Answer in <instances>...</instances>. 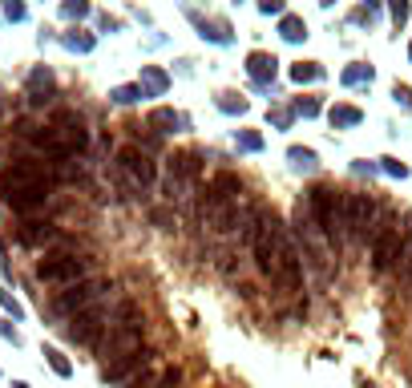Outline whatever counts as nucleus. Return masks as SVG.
<instances>
[{"label": "nucleus", "instance_id": "nucleus-46", "mask_svg": "<svg viewBox=\"0 0 412 388\" xmlns=\"http://www.w3.org/2000/svg\"><path fill=\"white\" fill-rule=\"evenodd\" d=\"M409 57H412V45H409Z\"/></svg>", "mask_w": 412, "mask_h": 388}, {"label": "nucleus", "instance_id": "nucleus-18", "mask_svg": "<svg viewBox=\"0 0 412 388\" xmlns=\"http://www.w3.org/2000/svg\"><path fill=\"white\" fill-rule=\"evenodd\" d=\"M186 126H190V121H186V114H174V110H166V106H158V110H150V130H154V134H182Z\"/></svg>", "mask_w": 412, "mask_h": 388}, {"label": "nucleus", "instance_id": "nucleus-19", "mask_svg": "<svg viewBox=\"0 0 412 388\" xmlns=\"http://www.w3.org/2000/svg\"><path fill=\"white\" fill-rule=\"evenodd\" d=\"M186 17L194 21V28L203 33L206 41H214V45H230V24H227V21H206V17L198 12V8H190Z\"/></svg>", "mask_w": 412, "mask_h": 388}, {"label": "nucleus", "instance_id": "nucleus-39", "mask_svg": "<svg viewBox=\"0 0 412 388\" xmlns=\"http://www.w3.org/2000/svg\"><path fill=\"white\" fill-rule=\"evenodd\" d=\"M392 97H396V106H400V110H409V114H412V90H409V85H396Z\"/></svg>", "mask_w": 412, "mask_h": 388}, {"label": "nucleus", "instance_id": "nucleus-23", "mask_svg": "<svg viewBox=\"0 0 412 388\" xmlns=\"http://www.w3.org/2000/svg\"><path fill=\"white\" fill-rule=\"evenodd\" d=\"M320 77H323L320 61H299V65H291V81H295V85H311V81H320Z\"/></svg>", "mask_w": 412, "mask_h": 388}, {"label": "nucleus", "instance_id": "nucleus-44", "mask_svg": "<svg viewBox=\"0 0 412 388\" xmlns=\"http://www.w3.org/2000/svg\"><path fill=\"white\" fill-rule=\"evenodd\" d=\"M12 388H28V385H24V380H12Z\"/></svg>", "mask_w": 412, "mask_h": 388}, {"label": "nucleus", "instance_id": "nucleus-2", "mask_svg": "<svg viewBox=\"0 0 412 388\" xmlns=\"http://www.w3.org/2000/svg\"><path fill=\"white\" fill-rule=\"evenodd\" d=\"M299 203L307 206V214L316 219V227L323 230L332 255L336 251H347V219H343V190L336 186H311Z\"/></svg>", "mask_w": 412, "mask_h": 388}, {"label": "nucleus", "instance_id": "nucleus-11", "mask_svg": "<svg viewBox=\"0 0 412 388\" xmlns=\"http://www.w3.org/2000/svg\"><path fill=\"white\" fill-rule=\"evenodd\" d=\"M117 170H121L126 183L134 186V190H141V194L158 183V166H154V158H150L141 146H121V150H117Z\"/></svg>", "mask_w": 412, "mask_h": 388}, {"label": "nucleus", "instance_id": "nucleus-16", "mask_svg": "<svg viewBox=\"0 0 412 388\" xmlns=\"http://www.w3.org/2000/svg\"><path fill=\"white\" fill-rule=\"evenodd\" d=\"M275 73H279V57H275V53L255 49L251 57H247V77H251L255 85H271Z\"/></svg>", "mask_w": 412, "mask_h": 388}, {"label": "nucleus", "instance_id": "nucleus-35", "mask_svg": "<svg viewBox=\"0 0 412 388\" xmlns=\"http://www.w3.org/2000/svg\"><path fill=\"white\" fill-rule=\"evenodd\" d=\"M61 12H65L69 21H81V17H89L93 8L85 4V0H69V4H61Z\"/></svg>", "mask_w": 412, "mask_h": 388}, {"label": "nucleus", "instance_id": "nucleus-42", "mask_svg": "<svg viewBox=\"0 0 412 388\" xmlns=\"http://www.w3.org/2000/svg\"><path fill=\"white\" fill-rule=\"evenodd\" d=\"M0 336H4V340H12V344H21V336H17V328H12L8 320H0Z\"/></svg>", "mask_w": 412, "mask_h": 388}, {"label": "nucleus", "instance_id": "nucleus-45", "mask_svg": "<svg viewBox=\"0 0 412 388\" xmlns=\"http://www.w3.org/2000/svg\"><path fill=\"white\" fill-rule=\"evenodd\" d=\"M0 121H4V97H0Z\"/></svg>", "mask_w": 412, "mask_h": 388}, {"label": "nucleus", "instance_id": "nucleus-5", "mask_svg": "<svg viewBox=\"0 0 412 388\" xmlns=\"http://www.w3.org/2000/svg\"><path fill=\"white\" fill-rule=\"evenodd\" d=\"M243 203V183H239V174H230V170H218L210 186H206L203 203H198V219H203L210 230H218V223L230 214V206Z\"/></svg>", "mask_w": 412, "mask_h": 388}, {"label": "nucleus", "instance_id": "nucleus-17", "mask_svg": "<svg viewBox=\"0 0 412 388\" xmlns=\"http://www.w3.org/2000/svg\"><path fill=\"white\" fill-rule=\"evenodd\" d=\"M53 69L37 65L33 73H28V106H49L53 101Z\"/></svg>", "mask_w": 412, "mask_h": 388}, {"label": "nucleus", "instance_id": "nucleus-7", "mask_svg": "<svg viewBox=\"0 0 412 388\" xmlns=\"http://www.w3.org/2000/svg\"><path fill=\"white\" fill-rule=\"evenodd\" d=\"M114 316H117V303L114 307H110V303H97L89 312H81L77 320H69L65 328H61V336H65L69 344H77V348H93V352H97V344L105 340V332L114 328Z\"/></svg>", "mask_w": 412, "mask_h": 388}, {"label": "nucleus", "instance_id": "nucleus-37", "mask_svg": "<svg viewBox=\"0 0 412 388\" xmlns=\"http://www.w3.org/2000/svg\"><path fill=\"white\" fill-rule=\"evenodd\" d=\"M291 114H295V110H271L267 117H271L275 130H287V126H291Z\"/></svg>", "mask_w": 412, "mask_h": 388}, {"label": "nucleus", "instance_id": "nucleus-32", "mask_svg": "<svg viewBox=\"0 0 412 388\" xmlns=\"http://www.w3.org/2000/svg\"><path fill=\"white\" fill-rule=\"evenodd\" d=\"M364 81H372V65H352V69H343V85H364Z\"/></svg>", "mask_w": 412, "mask_h": 388}, {"label": "nucleus", "instance_id": "nucleus-22", "mask_svg": "<svg viewBox=\"0 0 412 388\" xmlns=\"http://www.w3.org/2000/svg\"><path fill=\"white\" fill-rule=\"evenodd\" d=\"M327 121H332L336 130H347V126H360L364 114H360L356 106H332V110H327Z\"/></svg>", "mask_w": 412, "mask_h": 388}, {"label": "nucleus", "instance_id": "nucleus-34", "mask_svg": "<svg viewBox=\"0 0 412 388\" xmlns=\"http://www.w3.org/2000/svg\"><path fill=\"white\" fill-rule=\"evenodd\" d=\"M150 223H154V227H162V230H174V210L154 206V210H150Z\"/></svg>", "mask_w": 412, "mask_h": 388}, {"label": "nucleus", "instance_id": "nucleus-38", "mask_svg": "<svg viewBox=\"0 0 412 388\" xmlns=\"http://www.w3.org/2000/svg\"><path fill=\"white\" fill-rule=\"evenodd\" d=\"M24 12H28V8H24L21 0H4V17H8V21H24Z\"/></svg>", "mask_w": 412, "mask_h": 388}, {"label": "nucleus", "instance_id": "nucleus-41", "mask_svg": "<svg viewBox=\"0 0 412 388\" xmlns=\"http://www.w3.org/2000/svg\"><path fill=\"white\" fill-rule=\"evenodd\" d=\"M259 12H263V17H283V4H279V0H263Z\"/></svg>", "mask_w": 412, "mask_h": 388}, {"label": "nucleus", "instance_id": "nucleus-36", "mask_svg": "<svg viewBox=\"0 0 412 388\" xmlns=\"http://www.w3.org/2000/svg\"><path fill=\"white\" fill-rule=\"evenodd\" d=\"M0 307H4L12 320H24V307L17 303V296H12V292H0Z\"/></svg>", "mask_w": 412, "mask_h": 388}, {"label": "nucleus", "instance_id": "nucleus-33", "mask_svg": "<svg viewBox=\"0 0 412 388\" xmlns=\"http://www.w3.org/2000/svg\"><path fill=\"white\" fill-rule=\"evenodd\" d=\"M320 110H323L320 97H299V101H295V114L299 117H320Z\"/></svg>", "mask_w": 412, "mask_h": 388}, {"label": "nucleus", "instance_id": "nucleus-43", "mask_svg": "<svg viewBox=\"0 0 412 388\" xmlns=\"http://www.w3.org/2000/svg\"><path fill=\"white\" fill-rule=\"evenodd\" d=\"M392 21H396V24L409 21V4H392Z\"/></svg>", "mask_w": 412, "mask_h": 388}, {"label": "nucleus", "instance_id": "nucleus-26", "mask_svg": "<svg viewBox=\"0 0 412 388\" xmlns=\"http://www.w3.org/2000/svg\"><path fill=\"white\" fill-rule=\"evenodd\" d=\"M214 106H218V110H223V114H247V97H243V93H218V97H214Z\"/></svg>", "mask_w": 412, "mask_h": 388}, {"label": "nucleus", "instance_id": "nucleus-20", "mask_svg": "<svg viewBox=\"0 0 412 388\" xmlns=\"http://www.w3.org/2000/svg\"><path fill=\"white\" fill-rule=\"evenodd\" d=\"M137 85H141L146 97H162V93L170 90V73L158 65H141V81H137Z\"/></svg>", "mask_w": 412, "mask_h": 388}, {"label": "nucleus", "instance_id": "nucleus-28", "mask_svg": "<svg viewBox=\"0 0 412 388\" xmlns=\"http://www.w3.org/2000/svg\"><path fill=\"white\" fill-rule=\"evenodd\" d=\"M141 97H146L141 85H117V90H110V101H114V106H134Z\"/></svg>", "mask_w": 412, "mask_h": 388}, {"label": "nucleus", "instance_id": "nucleus-30", "mask_svg": "<svg viewBox=\"0 0 412 388\" xmlns=\"http://www.w3.org/2000/svg\"><path fill=\"white\" fill-rule=\"evenodd\" d=\"M396 275H400V283H409V287H412V230L404 235V255H400V267H396Z\"/></svg>", "mask_w": 412, "mask_h": 388}, {"label": "nucleus", "instance_id": "nucleus-21", "mask_svg": "<svg viewBox=\"0 0 412 388\" xmlns=\"http://www.w3.org/2000/svg\"><path fill=\"white\" fill-rule=\"evenodd\" d=\"M279 37H283V41H291V45H299V41L307 37V24H303V17H295V12H283V17H279Z\"/></svg>", "mask_w": 412, "mask_h": 388}, {"label": "nucleus", "instance_id": "nucleus-3", "mask_svg": "<svg viewBox=\"0 0 412 388\" xmlns=\"http://www.w3.org/2000/svg\"><path fill=\"white\" fill-rule=\"evenodd\" d=\"M114 292H117L114 279H97V275H89V279H81V283H73V287H65V292H57V296L49 299L45 316L49 320H77L81 312L105 303V296H114Z\"/></svg>", "mask_w": 412, "mask_h": 388}, {"label": "nucleus", "instance_id": "nucleus-10", "mask_svg": "<svg viewBox=\"0 0 412 388\" xmlns=\"http://www.w3.org/2000/svg\"><path fill=\"white\" fill-rule=\"evenodd\" d=\"M295 239L303 243V259L311 263V271L327 279V259H332V247H327V239H323V230L316 227V219L307 214V206L299 203L295 206Z\"/></svg>", "mask_w": 412, "mask_h": 388}, {"label": "nucleus", "instance_id": "nucleus-1", "mask_svg": "<svg viewBox=\"0 0 412 388\" xmlns=\"http://www.w3.org/2000/svg\"><path fill=\"white\" fill-rule=\"evenodd\" d=\"M141 336H146V316H141V307H137L134 299H121V303H117V316H114V328L105 332V340L97 344L101 368H110V364H117V360H126L130 352L146 348Z\"/></svg>", "mask_w": 412, "mask_h": 388}, {"label": "nucleus", "instance_id": "nucleus-4", "mask_svg": "<svg viewBox=\"0 0 412 388\" xmlns=\"http://www.w3.org/2000/svg\"><path fill=\"white\" fill-rule=\"evenodd\" d=\"M343 219H347V247H368L380 223V203L368 190H343Z\"/></svg>", "mask_w": 412, "mask_h": 388}, {"label": "nucleus", "instance_id": "nucleus-40", "mask_svg": "<svg viewBox=\"0 0 412 388\" xmlns=\"http://www.w3.org/2000/svg\"><path fill=\"white\" fill-rule=\"evenodd\" d=\"M380 162H384V174H392V178H404V174H409L404 162H396V158H380Z\"/></svg>", "mask_w": 412, "mask_h": 388}, {"label": "nucleus", "instance_id": "nucleus-24", "mask_svg": "<svg viewBox=\"0 0 412 388\" xmlns=\"http://www.w3.org/2000/svg\"><path fill=\"white\" fill-rule=\"evenodd\" d=\"M234 150H239V154H259V150H263V134H259V130H239V134H234Z\"/></svg>", "mask_w": 412, "mask_h": 388}, {"label": "nucleus", "instance_id": "nucleus-9", "mask_svg": "<svg viewBox=\"0 0 412 388\" xmlns=\"http://www.w3.org/2000/svg\"><path fill=\"white\" fill-rule=\"evenodd\" d=\"M372 271L376 275H388L400 267V255H404V235H400V227H392V219L384 214L380 223H376V230H372Z\"/></svg>", "mask_w": 412, "mask_h": 388}, {"label": "nucleus", "instance_id": "nucleus-25", "mask_svg": "<svg viewBox=\"0 0 412 388\" xmlns=\"http://www.w3.org/2000/svg\"><path fill=\"white\" fill-rule=\"evenodd\" d=\"M287 162H291L295 170H316V166H320L316 150H307V146H291V150H287Z\"/></svg>", "mask_w": 412, "mask_h": 388}, {"label": "nucleus", "instance_id": "nucleus-15", "mask_svg": "<svg viewBox=\"0 0 412 388\" xmlns=\"http://www.w3.org/2000/svg\"><path fill=\"white\" fill-rule=\"evenodd\" d=\"M49 199H53V186H28V190H12V194H4L0 203L8 206V210H17V214H33V210H45Z\"/></svg>", "mask_w": 412, "mask_h": 388}, {"label": "nucleus", "instance_id": "nucleus-13", "mask_svg": "<svg viewBox=\"0 0 412 388\" xmlns=\"http://www.w3.org/2000/svg\"><path fill=\"white\" fill-rule=\"evenodd\" d=\"M154 348H137V352H130L126 360H117V364L101 368V380L105 385H126V380H134V372H146V368L154 364Z\"/></svg>", "mask_w": 412, "mask_h": 388}, {"label": "nucleus", "instance_id": "nucleus-8", "mask_svg": "<svg viewBox=\"0 0 412 388\" xmlns=\"http://www.w3.org/2000/svg\"><path fill=\"white\" fill-rule=\"evenodd\" d=\"M203 183V154L198 150H182V154H174L170 158V170H166V203H182L186 194L194 190V186Z\"/></svg>", "mask_w": 412, "mask_h": 388}, {"label": "nucleus", "instance_id": "nucleus-12", "mask_svg": "<svg viewBox=\"0 0 412 388\" xmlns=\"http://www.w3.org/2000/svg\"><path fill=\"white\" fill-rule=\"evenodd\" d=\"M49 130H53L57 146L65 150L69 158H77V154H85V150H89V130H85V121L73 114V110H57L53 121H49Z\"/></svg>", "mask_w": 412, "mask_h": 388}, {"label": "nucleus", "instance_id": "nucleus-29", "mask_svg": "<svg viewBox=\"0 0 412 388\" xmlns=\"http://www.w3.org/2000/svg\"><path fill=\"white\" fill-rule=\"evenodd\" d=\"M45 360H49V368H53L57 376H73V364H69V356L61 352V348H45Z\"/></svg>", "mask_w": 412, "mask_h": 388}, {"label": "nucleus", "instance_id": "nucleus-31", "mask_svg": "<svg viewBox=\"0 0 412 388\" xmlns=\"http://www.w3.org/2000/svg\"><path fill=\"white\" fill-rule=\"evenodd\" d=\"M178 385H182V368L170 364V368H162V376H158L150 388H178Z\"/></svg>", "mask_w": 412, "mask_h": 388}, {"label": "nucleus", "instance_id": "nucleus-6", "mask_svg": "<svg viewBox=\"0 0 412 388\" xmlns=\"http://www.w3.org/2000/svg\"><path fill=\"white\" fill-rule=\"evenodd\" d=\"M89 271H93V255H77V251H53L33 267V275L41 283H61V287L89 279Z\"/></svg>", "mask_w": 412, "mask_h": 388}, {"label": "nucleus", "instance_id": "nucleus-27", "mask_svg": "<svg viewBox=\"0 0 412 388\" xmlns=\"http://www.w3.org/2000/svg\"><path fill=\"white\" fill-rule=\"evenodd\" d=\"M61 45H65L69 53H89L93 37H89V33H81V28H73V33H65V37H61Z\"/></svg>", "mask_w": 412, "mask_h": 388}, {"label": "nucleus", "instance_id": "nucleus-14", "mask_svg": "<svg viewBox=\"0 0 412 388\" xmlns=\"http://www.w3.org/2000/svg\"><path fill=\"white\" fill-rule=\"evenodd\" d=\"M17 243L28 247V251H37V247H53V243H61V227H57V223H49V219H24L21 227H17Z\"/></svg>", "mask_w": 412, "mask_h": 388}]
</instances>
